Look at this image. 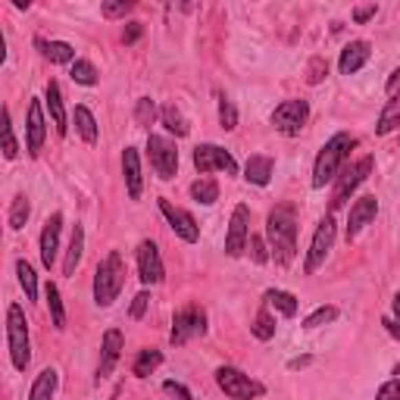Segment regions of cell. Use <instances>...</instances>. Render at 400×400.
<instances>
[{
    "label": "cell",
    "mask_w": 400,
    "mask_h": 400,
    "mask_svg": "<svg viewBox=\"0 0 400 400\" xmlns=\"http://www.w3.org/2000/svg\"><path fill=\"white\" fill-rule=\"evenodd\" d=\"M82 251H85V231H82V225H75L72 238H69L66 263H63V272H66V275H72V272H75V266H78V260H82Z\"/></svg>",
    "instance_id": "d4e9b609"
},
{
    "label": "cell",
    "mask_w": 400,
    "mask_h": 400,
    "mask_svg": "<svg viewBox=\"0 0 400 400\" xmlns=\"http://www.w3.org/2000/svg\"><path fill=\"white\" fill-rule=\"evenodd\" d=\"M253 335H257L260 341H269L272 335H275V319L269 316V310L257 313V319H253Z\"/></svg>",
    "instance_id": "e575fe53"
},
{
    "label": "cell",
    "mask_w": 400,
    "mask_h": 400,
    "mask_svg": "<svg viewBox=\"0 0 400 400\" xmlns=\"http://www.w3.org/2000/svg\"><path fill=\"white\" fill-rule=\"evenodd\" d=\"M266 235H269V247L275 263L288 266L297 253V216H294L291 204H282L269 213L266 219Z\"/></svg>",
    "instance_id": "6da1fadb"
},
{
    "label": "cell",
    "mask_w": 400,
    "mask_h": 400,
    "mask_svg": "<svg viewBox=\"0 0 400 400\" xmlns=\"http://www.w3.org/2000/svg\"><path fill=\"white\" fill-rule=\"evenodd\" d=\"M54 391H56V369H44L34 379L32 391H28V400H54Z\"/></svg>",
    "instance_id": "cb8c5ba5"
},
{
    "label": "cell",
    "mask_w": 400,
    "mask_h": 400,
    "mask_svg": "<svg viewBox=\"0 0 400 400\" xmlns=\"http://www.w3.org/2000/svg\"><path fill=\"white\" fill-rule=\"evenodd\" d=\"M119 353H123V332H119V328H109V332L103 335V344H101V366H97V379H107V375L113 372Z\"/></svg>",
    "instance_id": "ac0fdd59"
},
{
    "label": "cell",
    "mask_w": 400,
    "mask_h": 400,
    "mask_svg": "<svg viewBox=\"0 0 400 400\" xmlns=\"http://www.w3.org/2000/svg\"><path fill=\"white\" fill-rule=\"evenodd\" d=\"M16 275H19V285L25 288V297L28 300L38 297V275H34V269L25 263V260H19V263H16Z\"/></svg>",
    "instance_id": "4dcf8cb0"
},
{
    "label": "cell",
    "mask_w": 400,
    "mask_h": 400,
    "mask_svg": "<svg viewBox=\"0 0 400 400\" xmlns=\"http://www.w3.org/2000/svg\"><path fill=\"white\" fill-rule=\"evenodd\" d=\"M160 210H163V216L169 219L172 231H176L178 238H185V241H191V244H194L197 238H200V229H197V222H194V216H191V213H185V210H178V207H172L169 200H160Z\"/></svg>",
    "instance_id": "9a60e30c"
},
{
    "label": "cell",
    "mask_w": 400,
    "mask_h": 400,
    "mask_svg": "<svg viewBox=\"0 0 400 400\" xmlns=\"http://www.w3.org/2000/svg\"><path fill=\"white\" fill-rule=\"evenodd\" d=\"M72 82H78V85H97V69L91 66L88 60H75L72 63Z\"/></svg>",
    "instance_id": "d6a6232c"
},
{
    "label": "cell",
    "mask_w": 400,
    "mask_h": 400,
    "mask_svg": "<svg viewBox=\"0 0 400 400\" xmlns=\"http://www.w3.org/2000/svg\"><path fill=\"white\" fill-rule=\"evenodd\" d=\"M335 319H338V310H335V306H319L316 313H310V316H306L304 326L306 328H319V326H328V322H335Z\"/></svg>",
    "instance_id": "8d00e7d4"
},
{
    "label": "cell",
    "mask_w": 400,
    "mask_h": 400,
    "mask_svg": "<svg viewBox=\"0 0 400 400\" xmlns=\"http://www.w3.org/2000/svg\"><path fill=\"white\" fill-rule=\"evenodd\" d=\"M123 282H125V263H123V253L119 251H109L107 257L101 260L94 272V300L101 306H109L119 291H123Z\"/></svg>",
    "instance_id": "3957f363"
},
{
    "label": "cell",
    "mask_w": 400,
    "mask_h": 400,
    "mask_svg": "<svg viewBox=\"0 0 400 400\" xmlns=\"http://www.w3.org/2000/svg\"><path fill=\"white\" fill-rule=\"evenodd\" d=\"M251 241V210L244 204L235 207L231 213V222H229V238H225V253L229 257H241Z\"/></svg>",
    "instance_id": "30bf717a"
},
{
    "label": "cell",
    "mask_w": 400,
    "mask_h": 400,
    "mask_svg": "<svg viewBox=\"0 0 400 400\" xmlns=\"http://www.w3.org/2000/svg\"><path fill=\"white\" fill-rule=\"evenodd\" d=\"M138 272H141L144 285H160L163 282V260L154 241H141L138 244Z\"/></svg>",
    "instance_id": "4fadbf2b"
},
{
    "label": "cell",
    "mask_w": 400,
    "mask_h": 400,
    "mask_svg": "<svg viewBox=\"0 0 400 400\" xmlns=\"http://www.w3.org/2000/svg\"><path fill=\"white\" fill-rule=\"evenodd\" d=\"M353 144H357V138L347 135V131H338L326 147L319 150L316 166H313V185H316V188H326L332 178H338V172H341V166H344V160L350 156Z\"/></svg>",
    "instance_id": "7a4b0ae2"
},
{
    "label": "cell",
    "mask_w": 400,
    "mask_h": 400,
    "mask_svg": "<svg viewBox=\"0 0 400 400\" xmlns=\"http://www.w3.org/2000/svg\"><path fill=\"white\" fill-rule=\"evenodd\" d=\"M397 125H400V97H391V101H388V107L381 109L375 131H379V135H388V131H394Z\"/></svg>",
    "instance_id": "83f0119b"
},
{
    "label": "cell",
    "mask_w": 400,
    "mask_h": 400,
    "mask_svg": "<svg viewBox=\"0 0 400 400\" xmlns=\"http://www.w3.org/2000/svg\"><path fill=\"white\" fill-rule=\"evenodd\" d=\"M160 363H163V353H160V350H141V353H138V359H135V375H138V379H147Z\"/></svg>",
    "instance_id": "f546056e"
},
{
    "label": "cell",
    "mask_w": 400,
    "mask_h": 400,
    "mask_svg": "<svg viewBox=\"0 0 400 400\" xmlns=\"http://www.w3.org/2000/svg\"><path fill=\"white\" fill-rule=\"evenodd\" d=\"M194 166L200 176H207V172H213V169H222V172H229V176L238 172L235 156H231L229 150L216 147V144H200V147L194 150Z\"/></svg>",
    "instance_id": "9c48e42d"
},
{
    "label": "cell",
    "mask_w": 400,
    "mask_h": 400,
    "mask_svg": "<svg viewBox=\"0 0 400 400\" xmlns=\"http://www.w3.org/2000/svg\"><path fill=\"white\" fill-rule=\"evenodd\" d=\"M163 125H166V129H169L176 138H185V135H188V125H185L182 113H178L176 107H163Z\"/></svg>",
    "instance_id": "836d02e7"
},
{
    "label": "cell",
    "mask_w": 400,
    "mask_h": 400,
    "mask_svg": "<svg viewBox=\"0 0 400 400\" xmlns=\"http://www.w3.org/2000/svg\"><path fill=\"white\" fill-rule=\"evenodd\" d=\"M154 116H156L154 101H150V97H141V101H138V109H135L138 125H150V123H154Z\"/></svg>",
    "instance_id": "ab89813d"
},
{
    "label": "cell",
    "mask_w": 400,
    "mask_h": 400,
    "mask_svg": "<svg viewBox=\"0 0 400 400\" xmlns=\"http://www.w3.org/2000/svg\"><path fill=\"white\" fill-rule=\"evenodd\" d=\"M123 176H125V185H129V197L138 200L141 197V156H138L135 147H125L123 154Z\"/></svg>",
    "instance_id": "ffe728a7"
},
{
    "label": "cell",
    "mask_w": 400,
    "mask_h": 400,
    "mask_svg": "<svg viewBox=\"0 0 400 400\" xmlns=\"http://www.w3.org/2000/svg\"><path fill=\"white\" fill-rule=\"evenodd\" d=\"M166 391H169V394H176V397L178 400H194V397H191V394H188V388H185V385H178V381H166Z\"/></svg>",
    "instance_id": "7dc6e473"
},
{
    "label": "cell",
    "mask_w": 400,
    "mask_h": 400,
    "mask_svg": "<svg viewBox=\"0 0 400 400\" xmlns=\"http://www.w3.org/2000/svg\"><path fill=\"white\" fill-rule=\"evenodd\" d=\"M191 197H194L197 204H216L219 200V185L213 182V178H197L194 185H191Z\"/></svg>",
    "instance_id": "f1b7e54d"
},
{
    "label": "cell",
    "mask_w": 400,
    "mask_h": 400,
    "mask_svg": "<svg viewBox=\"0 0 400 400\" xmlns=\"http://www.w3.org/2000/svg\"><path fill=\"white\" fill-rule=\"evenodd\" d=\"M38 48H41V54L48 56L50 63H75V50H72V44H66V41H41L38 38Z\"/></svg>",
    "instance_id": "603a6c76"
},
{
    "label": "cell",
    "mask_w": 400,
    "mask_h": 400,
    "mask_svg": "<svg viewBox=\"0 0 400 400\" xmlns=\"http://www.w3.org/2000/svg\"><path fill=\"white\" fill-rule=\"evenodd\" d=\"M204 332H207V316H204V310L188 306V310H182L176 316V322H172L169 341H172V344H185L188 338H197V335H204Z\"/></svg>",
    "instance_id": "7c38bea8"
},
{
    "label": "cell",
    "mask_w": 400,
    "mask_h": 400,
    "mask_svg": "<svg viewBox=\"0 0 400 400\" xmlns=\"http://www.w3.org/2000/svg\"><path fill=\"white\" fill-rule=\"evenodd\" d=\"M369 44L366 41H353V44H347L344 50H341V60H338V69L344 75H353V72H359V69L366 66L369 63Z\"/></svg>",
    "instance_id": "d6986e66"
},
{
    "label": "cell",
    "mask_w": 400,
    "mask_h": 400,
    "mask_svg": "<svg viewBox=\"0 0 400 400\" xmlns=\"http://www.w3.org/2000/svg\"><path fill=\"white\" fill-rule=\"evenodd\" d=\"M219 123H222L225 131L238 129V109L231 107V101H225V97H219Z\"/></svg>",
    "instance_id": "f35d334b"
},
{
    "label": "cell",
    "mask_w": 400,
    "mask_h": 400,
    "mask_svg": "<svg viewBox=\"0 0 400 400\" xmlns=\"http://www.w3.org/2000/svg\"><path fill=\"white\" fill-rule=\"evenodd\" d=\"M375 400H400V379L385 381V385L379 388V394H375Z\"/></svg>",
    "instance_id": "7bdbcfd3"
},
{
    "label": "cell",
    "mask_w": 400,
    "mask_h": 400,
    "mask_svg": "<svg viewBox=\"0 0 400 400\" xmlns=\"http://www.w3.org/2000/svg\"><path fill=\"white\" fill-rule=\"evenodd\" d=\"M244 178L251 185H269V178H272V160L269 156H263V154H257V156H251L247 160V166H244Z\"/></svg>",
    "instance_id": "44dd1931"
},
{
    "label": "cell",
    "mask_w": 400,
    "mask_h": 400,
    "mask_svg": "<svg viewBox=\"0 0 400 400\" xmlns=\"http://www.w3.org/2000/svg\"><path fill=\"white\" fill-rule=\"evenodd\" d=\"M306 116H310L306 101H285V103H278L275 113H272V125H275L282 135H300Z\"/></svg>",
    "instance_id": "ba28073f"
},
{
    "label": "cell",
    "mask_w": 400,
    "mask_h": 400,
    "mask_svg": "<svg viewBox=\"0 0 400 400\" xmlns=\"http://www.w3.org/2000/svg\"><path fill=\"white\" fill-rule=\"evenodd\" d=\"M3 156L7 160H16V154H19V144H16V138H13V125H10V113L3 109Z\"/></svg>",
    "instance_id": "74e56055"
},
{
    "label": "cell",
    "mask_w": 400,
    "mask_h": 400,
    "mask_svg": "<svg viewBox=\"0 0 400 400\" xmlns=\"http://www.w3.org/2000/svg\"><path fill=\"white\" fill-rule=\"evenodd\" d=\"M247 247H251L253 263H266V260H269V253H266V241H263V238H260V235H251Z\"/></svg>",
    "instance_id": "b9f144b4"
},
{
    "label": "cell",
    "mask_w": 400,
    "mask_h": 400,
    "mask_svg": "<svg viewBox=\"0 0 400 400\" xmlns=\"http://www.w3.org/2000/svg\"><path fill=\"white\" fill-rule=\"evenodd\" d=\"M375 213H379V200H375L372 194L359 197L357 204L350 207V216H347V238L359 235V231H363V225H369L375 219Z\"/></svg>",
    "instance_id": "2e32d148"
},
{
    "label": "cell",
    "mask_w": 400,
    "mask_h": 400,
    "mask_svg": "<svg viewBox=\"0 0 400 400\" xmlns=\"http://www.w3.org/2000/svg\"><path fill=\"white\" fill-rule=\"evenodd\" d=\"M328 72V66H326V60H322V56H316V60L310 63V75H306V82L310 85H319L322 82V75Z\"/></svg>",
    "instance_id": "ee69618b"
},
{
    "label": "cell",
    "mask_w": 400,
    "mask_h": 400,
    "mask_svg": "<svg viewBox=\"0 0 400 400\" xmlns=\"http://www.w3.org/2000/svg\"><path fill=\"white\" fill-rule=\"evenodd\" d=\"M266 306H272V310H278L282 316H294L297 313V297L288 291H266Z\"/></svg>",
    "instance_id": "4316f807"
},
{
    "label": "cell",
    "mask_w": 400,
    "mask_h": 400,
    "mask_svg": "<svg viewBox=\"0 0 400 400\" xmlns=\"http://www.w3.org/2000/svg\"><path fill=\"white\" fill-rule=\"evenodd\" d=\"M60 229H63V213H54V216L44 222V231H41V263L54 266L56 263V251H60Z\"/></svg>",
    "instance_id": "e0dca14e"
},
{
    "label": "cell",
    "mask_w": 400,
    "mask_h": 400,
    "mask_svg": "<svg viewBox=\"0 0 400 400\" xmlns=\"http://www.w3.org/2000/svg\"><path fill=\"white\" fill-rule=\"evenodd\" d=\"M335 244V219L326 216L322 222H319L316 235H313V244H310V253H306V272H316L319 266L326 263L328 251H332Z\"/></svg>",
    "instance_id": "8fae6325"
},
{
    "label": "cell",
    "mask_w": 400,
    "mask_h": 400,
    "mask_svg": "<svg viewBox=\"0 0 400 400\" xmlns=\"http://www.w3.org/2000/svg\"><path fill=\"white\" fill-rule=\"evenodd\" d=\"M147 304H150V294H147V291H141V294L135 297V304H131V316L141 319V316H144V310H147Z\"/></svg>",
    "instance_id": "bcb514c9"
},
{
    "label": "cell",
    "mask_w": 400,
    "mask_h": 400,
    "mask_svg": "<svg viewBox=\"0 0 400 400\" xmlns=\"http://www.w3.org/2000/svg\"><path fill=\"white\" fill-rule=\"evenodd\" d=\"M381 326L388 328V335H391V338H397V341H400V322H397V319H385Z\"/></svg>",
    "instance_id": "f907efd6"
},
{
    "label": "cell",
    "mask_w": 400,
    "mask_h": 400,
    "mask_svg": "<svg viewBox=\"0 0 400 400\" xmlns=\"http://www.w3.org/2000/svg\"><path fill=\"white\" fill-rule=\"evenodd\" d=\"M369 172H372V156H363V160H357L350 169L341 172L338 185H335V194H332V210H341V207L347 204V197L359 188V182H363Z\"/></svg>",
    "instance_id": "52a82bcc"
},
{
    "label": "cell",
    "mask_w": 400,
    "mask_h": 400,
    "mask_svg": "<svg viewBox=\"0 0 400 400\" xmlns=\"http://www.w3.org/2000/svg\"><path fill=\"white\" fill-rule=\"evenodd\" d=\"M147 156H150V166H154L156 176L163 178V182H169V178L178 172V150L169 138L150 135L147 138Z\"/></svg>",
    "instance_id": "8992f818"
},
{
    "label": "cell",
    "mask_w": 400,
    "mask_h": 400,
    "mask_svg": "<svg viewBox=\"0 0 400 400\" xmlns=\"http://www.w3.org/2000/svg\"><path fill=\"white\" fill-rule=\"evenodd\" d=\"M372 16H375V7H359L357 13H353V19H357V22H369Z\"/></svg>",
    "instance_id": "681fc988"
},
{
    "label": "cell",
    "mask_w": 400,
    "mask_h": 400,
    "mask_svg": "<svg viewBox=\"0 0 400 400\" xmlns=\"http://www.w3.org/2000/svg\"><path fill=\"white\" fill-rule=\"evenodd\" d=\"M141 34H144V25H141V22H129V25H125V32H123V41H125V44H135L138 38H141Z\"/></svg>",
    "instance_id": "f6af8a7d"
},
{
    "label": "cell",
    "mask_w": 400,
    "mask_h": 400,
    "mask_svg": "<svg viewBox=\"0 0 400 400\" xmlns=\"http://www.w3.org/2000/svg\"><path fill=\"white\" fill-rule=\"evenodd\" d=\"M44 138H48V123H44V107L41 101L28 103V125H25V147L32 156L41 154Z\"/></svg>",
    "instance_id": "5bb4252c"
},
{
    "label": "cell",
    "mask_w": 400,
    "mask_h": 400,
    "mask_svg": "<svg viewBox=\"0 0 400 400\" xmlns=\"http://www.w3.org/2000/svg\"><path fill=\"white\" fill-rule=\"evenodd\" d=\"M7 341H10V357L13 366L25 372L28 359H32V344H28V322L19 304H10L7 310Z\"/></svg>",
    "instance_id": "277c9868"
},
{
    "label": "cell",
    "mask_w": 400,
    "mask_h": 400,
    "mask_svg": "<svg viewBox=\"0 0 400 400\" xmlns=\"http://www.w3.org/2000/svg\"><path fill=\"white\" fill-rule=\"evenodd\" d=\"M394 316H397V322H400V294L394 297Z\"/></svg>",
    "instance_id": "f5cc1de1"
},
{
    "label": "cell",
    "mask_w": 400,
    "mask_h": 400,
    "mask_svg": "<svg viewBox=\"0 0 400 400\" xmlns=\"http://www.w3.org/2000/svg\"><path fill=\"white\" fill-rule=\"evenodd\" d=\"M388 97H400V66L391 72V78H388Z\"/></svg>",
    "instance_id": "c3c4849f"
},
{
    "label": "cell",
    "mask_w": 400,
    "mask_h": 400,
    "mask_svg": "<svg viewBox=\"0 0 400 400\" xmlns=\"http://www.w3.org/2000/svg\"><path fill=\"white\" fill-rule=\"evenodd\" d=\"M48 109H50V119H54L56 131L60 135H66L69 125H66V107H63V94H60V85L50 82L48 85Z\"/></svg>",
    "instance_id": "7402d4cb"
},
{
    "label": "cell",
    "mask_w": 400,
    "mask_h": 400,
    "mask_svg": "<svg viewBox=\"0 0 400 400\" xmlns=\"http://www.w3.org/2000/svg\"><path fill=\"white\" fill-rule=\"evenodd\" d=\"M131 10H135V3H131V0H119V3H103V16H107V19H119V16L131 13Z\"/></svg>",
    "instance_id": "60d3db41"
},
{
    "label": "cell",
    "mask_w": 400,
    "mask_h": 400,
    "mask_svg": "<svg viewBox=\"0 0 400 400\" xmlns=\"http://www.w3.org/2000/svg\"><path fill=\"white\" fill-rule=\"evenodd\" d=\"M75 129H78V135L88 144L97 141V119L88 107H75Z\"/></svg>",
    "instance_id": "484cf974"
},
{
    "label": "cell",
    "mask_w": 400,
    "mask_h": 400,
    "mask_svg": "<svg viewBox=\"0 0 400 400\" xmlns=\"http://www.w3.org/2000/svg\"><path fill=\"white\" fill-rule=\"evenodd\" d=\"M216 385L222 388L231 400L263 397V385H260V381H253L251 375H244L241 369H235V366H219L216 369Z\"/></svg>",
    "instance_id": "5b68a950"
},
{
    "label": "cell",
    "mask_w": 400,
    "mask_h": 400,
    "mask_svg": "<svg viewBox=\"0 0 400 400\" xmlns=\"http://www.w3.org/2000/svg\"><path fill=\"white\" fill-rule=\"evenodd\" d=\"M28 213H32L28 200H25V197H16V200H13V210H10V229H22V225L28 222Z\"/></svg>",
    "instance_id": "d590c367"
},
{
    "label": "cell",
    "mask_w": 400,
    "mask_h": 400,
    "mask_svg": "<svg viewBox=\"0 0 400 400\" xmlns=\"http://www.w3.org/2000/svg\"><path fill=\"white\" fill-rule=\"evenodd\" d=\"M300 366H310V357H300V359H291V369H300Z\"/></svg>",
    "instance_id": "816d5d0a"
},
{
    "label": "cell",
    "mask_w": 400,
    "mask_h": 400,
    "mask_svg": "<svg viewBox=\"0 0 400 400\" xmlns=\"http://www.w3.org/2000/svg\"><path fill=\"white\" fill-rule=\"evenodd\" d=\"M48 306H50V316H54V326L63 328L66 326V310H63V297H60V288L54 282H48Z\"/></svg>",
    "instance_id": "1f68e13d"
}]
</instances>
